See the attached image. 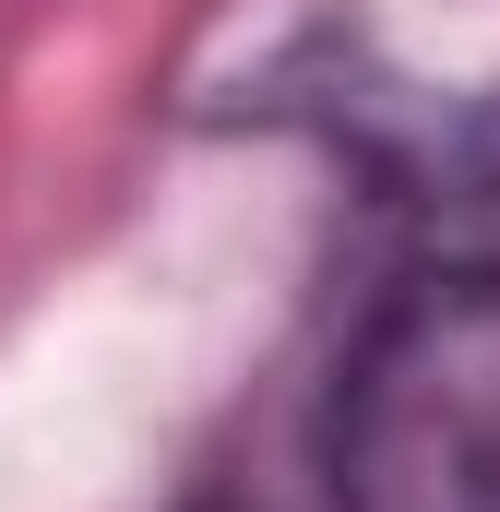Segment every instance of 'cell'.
Here are the masks:
<instances>
[{
	"mask_svg": "<svg viewBox=\"0 0 500 512\" xmlns=\"http://www.w3.org/2000/svg\"><path fill=\"white\" fill-rule=\"evenodd\" d=\"M334 512H500V239L405 274L322 405Z\"/></svg>",
	"mask_w": 500,
	"mask_h": 512,
	"instance_id": "obj_1",
	"label": "cell"
},
{
	"mask_svg": "<svg viewBox=\"0 0 500 512\" xmlns=\"http://www.w3.org/2000/svg\"><path fill=\"white\" fill-rule=\"evenodd\" d=\"M477 239H500V191H489V215H477Z\"/></svg>",
	"mask_w": 500,
	"mask_h": 512,
	"instance_id": "obj_2",
	"label": "cell"
}]
</instances>
